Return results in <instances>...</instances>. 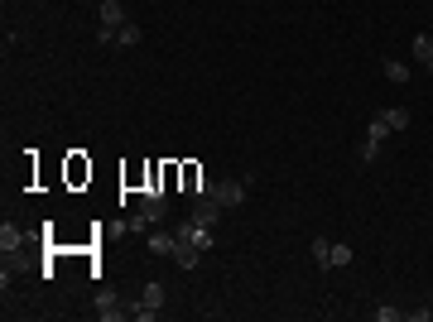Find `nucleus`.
Listing matches in <instances>:
<instances>
[{
  "mask_svg": "<svg viewBox=\"0 0 433 322\" xmlns=\"http://www.w3.org/2000/svg\"><path fill=\"white\" fill-rule=\"evenodd\" d=\"M385 78H390V82H409V63H400V58H385Z\"/></svg>",
  "mask_w": 433,
  "mask_h": 322,
  "instance_id": "13",
  "label": "nucleus"
},
{
  "mask_svg": "<svg viewBox=\"0 0 433 322\" xmlns=\"http://www.w3.org/2000/svg\"><path fill=\"white\" fill-rule=\"evenodd\" d=\"M126 313H130V303L121 308V298L111 294V289H97V318H102V322H121Z\"/></svg>",
  "mask_w": 433,
  "mask_h": 322,
  "instance_id": "3",
  "label": "nucleus"
},
{
  "mask_svg": "<svg viewBox=\"0 0 433 322\" xmlns=\"http://www.w3.org/2000/svg\"><path fill=\"white\" fill-rule=\"evenodd\" d=\"M173 236H178V231H173ZM173 260H178V269H197L202 250H197L193 241H183V236H178V245H173Z\"/></svg>",
  "mask_w": 433,
  "mask_h": 322,
  "instance_id": "4",
  "label": "nucleus"
},
{
  "mask_svg": "<svg viewBox=\"0 0 433 322\" xmlns=\"http://www.w3.org/2000/svg\"><path fill=\"white\" fill-rule=\"evenodd\" d=\"M212 197L231 212V207H241V202H245V183H241V178H221V183L212 188Z\"/></svg>",
  "mask_w": 433,
  "mask_h": 322,
  "instance_id": "1",
  "label": "nucleus"
},
{
  "mask_svg": "<svg viewBox=\"0 0 433 322\" xmlns=\"http://www.w3.org/2000/svg\"><path fill=\"white\" fill-rule=\"evenodd\" d=\"M409 54H414V63L433 68V39L429 34H414V39H409Z\"/></svg>",
  "mask_w": 433,
  "mask_h": 322,
  "instance_id": "7",
  "label": "nucleus"
},
{
  "mask_svg": "<svg viewBox=\"0 0 433 322\" xmlns=\"http://www.w3.org/2000/svg\"><path fill=\"white\" fill-rule=\"evenodd\" d=\"M140 39H145V29H140L135 20H126V25H121V34H116V44H126V49H135Z\"/></svg>",
  "mask_w": 433,
  "mask_h": 322,
  "instance_id": "12",
  "label": "nucleus"
},
{
  "mask_svg": "<svg viewBox=\"0 0 433 322\" xmlns=\"http://www.w3.org/2000/svg\"><path fill=\"white\" fill-rule=\"evenodd\" d=\"M390 120H385V111H376V116H371V120H366V140H376V144H385V140H390Z\"/></svg>",
  "mask_w": 433,
  "mask_h": 322,
  "instance_id": "9",
  "label": "nucleus"
},
{
  "mask_svg": "<svg viewBox=\"0 0 433 322\" xmlns=\"http://www.w3.org/2000/svg\"><path fill=\"white\" fill-rule=\"evenodd\" d=\"M116 34H121V29H106V25H97V34H92V39H97V44H116Z\"/></svg>",
  "mask_w": 433,
  "mask_h": 322,
  "instance_id": "19",
  "label": "nucleus"
},
{
  "mask_svg": "<svg viewBox=\"0 0 433 322\" xmlns=\"http://www.w3.org/2000/svg\"><path fill=\"white\" fill-rule=\"evenodd\" d=\"M25 241H29V236L20 231V226H15V221H5V226H0V250H5V255H15V250H20Z\"/></svg>",
  "mask_w": 433,
  "mask_h": 322,
  "instance_id": "5",
  "label": "nucleus"
},
{
  "mask_svg": "<svg viewBox=\"0 0 433 322\" xmlns=\"http://www.w3.org/2000/svg\"><path fill=\"white\" fill-rule=\"evenodd\" d=\"M140 308L159 313V308H164V284H145V289H140Z\"/></svg>",
  "mask_w": 433,
  "mask_h": 322,
  "instance_id": "10",
  "label": "nucleus"
},
{
  "mask_svg": "<svg viewBox=\"0 0 433 322\" xmlns=\"http://www.w3.org/2000/svg\"><path fill=\"white\" fill-rule=\"evenodd\" d=\"M92 5H102V0H92Z\"/></svg>",
  "mask_w": 433,
  "mask_h": 322,
  "instance_id": "20",
  "label": "nucleus"
},
{
  "mask_svg": "<svg viewBox=\"0 0 433 322\" xmlns=\"http://www.w3.org/2000/svg\"><path fill=\"white\" fill-rule=\"evenodd\" d=\"M376 318H380V322H400L405 313H400V308H390V303H380V308H376Z\"/></svg>",
  "mask_w": 433,
  "mask_h": 322,
  "instance_id": "18",
  "label": "nucleus"
},
{
  "mask_svg": "<svg viewBox=\"0 0 433 322\" xmlns=\"http://www.w3.org/2000/svg\"><path fill=\"white\" fill-rule=\"evenodd\" d=\"M356 255H352V245H342V241H332V255H327V269H347Z\"/></svg>",
  "mask_w": 433,
  "mask_h": 322,
  "instance_id": "11",
  "label": "nucleus"
},
{
  "mask_svg": "<svg viewBox=\"0 0 433 322\" xmlns=\"http://www.w3.org/2000/svg\"><path fill=\"white\" fill-rule=\"evenodd\" d=\"M97 15H102V25H106V29H121V25H126L121 0H102V5H97Z\"/></svg>",
  "mask_w": 433,
  "mask_h": 322,
  "instance_id": "6",
  "label": "nucleus"
},
{
  "mask_svg": "<svg viewBox=\"0 0 433 322\" xmlns=\"http://www.w3.org/2000/svg\"><path fill=\"white\" fill-rule=\"evenodd\" d=\"M385 120H390V130H409V111L405 106H390V111H385Z\"/></svg>",
  "mask_w": 433,
  "mask_h": 322,
  "instance_id": "15",
  "label": "nucleus"
},
{
  "mask_svg": "<svg viewBox=\"0 0 433 322\" xmlns=\"http://www.w3.org/2000/svg\"><path fill=\"white\" fill-rule=\"evenodd\" d=\"M145 245H150L154 255H173V245H178V236H173V231H150V236H145Z\"/></svg>",
  "mask_w": 433,
  "mask_h": 322,
  "instance_id": "8",
  "label": "nucleus"
},
{
  "mask_svg": "<svg viewBox=\"0 0 433 322\" xmlns=\"http://www.w3.org/2000/svg\"><path fill=\"white\" fill-rule=\"evenodd\" d=\"M356 159H361V163H376V159H380V144L361 135V149H356Z\"/></svg>",
  "mask_w": 433,
  "mask_h": 322,
  "instance_id": "14",
  "label": "nucleus"
},
{
  "mask_svg": "<svg viewBox=\"0 0 433 322\" xmlns=\"http://www.w3.org/2000/svg\"><path fill=\"white\" fill-rule=\"evenodd\" d=\"M221 212H226V207H221V202H216V197H193V221H202V226H212L216 231V221H221Z\"/></svg>",
  "mask_w": 433,
  "mask_h": 322,
  "instance_id": "2",
  "label": "nucleus"
},
{
  "mask_svg": "<svg viewBox=\"0 0 433 322\" xmlns=\"http://www.w3.org/2000/svg\"><path fill=\"white\" fill-rule=\"evenodd\" d=\"M145 226H150V221H145V216H140V212H130V216H126V231H130V236H150Z\"/></svg>",
  "mask_w": 433,
  "mask_h": 322,
  "instance_id": "17",
  "label": "nucleus"
},
{
  "mask_svg": "<svg viewBox=\"0 0 433 322\" xmlns=\"http://www.w3.org/2000/svg\"><path fill=\"white\" fill-rule=\"evenodd\" d=\"M327 255H332V241L318 236V241H313V260H318V269H327Z\"/></svg>",
  "mask_w": 433,
  "mask_h": 322,
  "instance_id": "16",
  "label": "nucleus"
}]
</instances>
